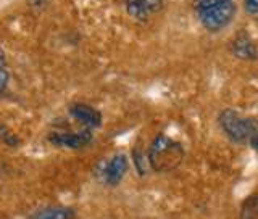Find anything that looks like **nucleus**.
Segmentation results:
<instances>
[{"label":"nucleus","instance_id":"f257e3e1","mask_svg":"<svg viewBox=\"0 0 258 219\" xmlns=\"http://www.w3.org/2000/svg\"><path fill=\"white\" fill-rule=\"evenodd\" d=\"M194 10L202 26L218 32L232 23L237 7L234 0H194Z\"/></svg>","mask_w":258,"mask_h":219},{"label":"nucleus","instance_id":"f03ea898","mask_svg":"<svg viewBox=\"0 0 258 219\" xmlns=\"http://www.w3.org/2000/svg\"><path fill=\"white\" fill-rule=\"evenodd\" d=\"M182 158H184L182 145L163 134H160L153 139L147 155L149 165L157 173L173 171V169H176L182 163Z\"/></svg>","mask_w":258,"mask_h":219},{"label":"nucleus","instance_id":"7ed1b4c3","mask_svg":"<svg viewBox=\"0 0 258 219\" xmlns=\"http://www.w3.org/2000/svg\"><path fill=\"white\" fill-rule=\"evenodd\" d=\"M220 126L223 132L229 137L232 142L244 143L250 140L256 132V121L253 118L242 116L236 110H223L220 113Z\"/></svg>","mask_w":258,"mask_h":219},{"label":"nucleus","instance_id":"20e7f679","mask_svg":"<svg viewBox=\"0 0 258 219\" xmlns=\"http://www.w3.org/2000/svg\"><path fill=\"white\" fill-rule=\"evenodd\" d=\"M48 139L53 145H60V147H68V149H81L86 147V145L92 140V134L91 131H84L81 132H53L48 135Z\"/></svg>","mask_w":258,"mask_h":219},{"label":"nucleus","instance_id":"39448f33","mask_svg":"<svg viewBox=\"0 0 258 219\" xmlns=\"http://www.w3.org/2000/svg\"><path fill=\"white\" fill-rule=\"evenodd\" d=\"M231 53L239 60H255L258 56V48L253 39L247 32L240 31L239 34L231 40Z\"/></svg>","mask_w":258,"mask_h":219},{"label":"nucleus","instance_id":"423d86ee","mask_svg":"<svg viewBox=\"0 0 258 219\" xmlns=\"http://www.w3.org/2000/svg\"><path fill=\"white\" fill-rule=\"evenodd\" d=\"M127 13L136 20H147L163 8V0H126Z\"/></svg>","mask_w":258,"mask_h":219},{"label":"nucleus","instance_id":"0eeeda50","mask_svg":"<svg viewBox=\"0 0 258 219\" xmlns=\"http://www.w3.org/2000/svg\"><path fill=\"white\" fill-rule=\"evenodd\" d=\"M71 116L75 118L76 121H79L87 131L92 127H99L102 123V115L95 108L89 107L86 103H75L73 107L70 108Z\"/></svg>","mask_w":258,"mask_h":219},{"label":"nucleus","instance_id":"6e6552de","mask_svg":"<svg viewBox=\"0 0 258 219\" xmlns=\"http://www.w3.org/2000/svg\"><path fill=\"white\" fill-rule=\"evenodd\" d=\"M127 173V158L124 155L113 157L105 169V181L110 185H116Z\"/></svg>","mask_w":258,"mask_h":219},{"label":"nucleus","instance_id":"1a4fd4ad","mask_svg":"<svg viewBox=\"0 0 258 219\" xmlns=\"http://www.w3.org/2000/svg\"><path fill=\"white\" fill-rule=\"evenodd\" d=\"M73 217H75V213H73L70 208L52 206V208L40 209L32 219H73Z\"/></svg>","mask_w":258,"mask_h":219},{"label":"nucleus","instance_id":"9d476101","mask_svg":"<svg viewBox=\"0 0 258 219\" xmlns=\"http://www.w3.org/2000/svg\"><path fill=\"white\" fill-rule=\"evenodd\" d=\"M240 219H258V193L250 195L242 203Z\"/></svg>","mask_w":258,"mask_h":219},{"label":"nucleus","instance_id":"9b49d317","mask_svg":"<svg viewBox=\"0 0 258 219\" xmlns=\"http://www.w3.org/2000/svg\"><path fill=\"white\" fill-rule=\"evenodd\" d=\"M244 8L248 15L258 16V0H244Z\"/></svg>","mask_w":258,"mask_h":219},{"label":"nucleus","instance_id":"f8f14e48","mask_svg":"<svg viewBox=\"0 0 258 219\" xmlns=\"http://www.w3.org/2000/svg\"><path fill=\"white\" fill-rule=\"evenodd\" d=\"M0 137H2V139L8 143V145H16V143H18V139H16V137L15 135H12L10 132H8L7 131V129H0Z\"/></svg>","mask_w":258,"mask_h":219},{"label":"nucleus","instance_id":"ddd939ff","mask_svg":"<svg viewBox=\"0 0 258 219\" xmlns=\"http://www.w3.org/2000/svg\"><path fill=\"white\" fill-rule=\"evenodd\" d=\"M8 84V72L5 71V68L0 69V94L5 91V87Z\"/></svg>","mask_w":258,"mask_h":219},{"label":"nucleus","instance_id":"4468645a","mask_svg":"<svg viewBox=\"0 0 258 219\" xmlns=\"http://www.w3.org/2000/svg\"><path fill=\"white\" fill-rule=\"evenodd\" d=\"M250 143H252V147L258 152V131L255 132V135L252 137V139H250Z\"/></svg>","mask_w":258,"mask_h":219},{"label":"nucleus","instance_id":"2eb2a0df","mask_svg":"<svg viewBox=\"0 0 258 219\" xmlns=\"http://www.w3.org/2000/svg\"><path fill=\"white\" fill-rule=\"evenodd\" d=\"M2 68H5V53L2 48H0V69Z\"/></svg>","mask_w":258,"mask_h":219}]
</instances>
